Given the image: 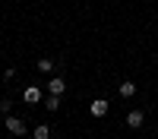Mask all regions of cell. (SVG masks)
Here are the masks:
<instances>
[{
  "label": "cell",
  "instance_id": "cell-6",
  "mask_svg": "<svg viewBox=\"0 0 158 139\" xmlns=\"http://www.w3.org/2000/svg\"><path fill=\"white\" fill-rule=\"evenodd\" d=\"M117 92H120V98H133V95H136V82L127 79V82H120V88H117Z\"/></svg>",
  "mask_w": 158,
  "mask_h": 139
},
{
  "label": "cell",
  "instance_id": "cell-4",
  "mask_svg": "<svg viewBox=\"0 0 158 139\" xmlns=\"http://www.w3.org/2000/svg\"><path fill=\"white\" fill-rule=\"evenodd\" d=\"M22 101H25V104H38V101H41V88H38V85H29V88L22 92Z\"/></svg>",
  "mask_w": 158,
  "mask_h": 139
},
{
  "label": "cell",
  "instance_id": "cell-8",
  "mask_svg": "<svg viewBox=\"0 0 158 139\" xmlns=\"http://www.w3.org/2000/svg\"><path fill=\"white\" fill-rule=\"evenodd\" d=\"M60 108V95H48L44 98V111H57Z\"/></svg>",
  "mask_w": 158,
  "mask_h": 139
},
{
  "label": "cell",
  "instance_id": "cell-7",
  "mask_svg": "<svg viewBox=\"0 0 158 139\" xmlns=\"http://www.w3.org/2000/svg\"><path fill=\"white\" fill-rule=\"evenodd\" d=\"M32 139H51V126L48 123H38L35 130H32Z\"/></svg>",
  "mask_w": 158,
  "mask_h": 139
},
{
  "label": "cell",
  "instance_id": "cell-9",
  "mask_svg": "<svg viewBox=\"0 0 158 139\" xmlns=\"http://www.w3.org/2000/svg\"><path fill=\"white\" fill-rule=\"evenodd\" d=\"M38 70H41V73H51V70H54V60H51V57H41V60H38Z\"/></svg>",
  "mask_w": 158,
  "mask_h": 139
},
{
  "label": "cell",
  "instance_id": "cell-2",
  "mask_svg": "<svg viewBox=\"0 0 158 139\" xmlns=\"http://www.w3.org/2000/svg\"><path fill=\"white\" fill-rule=\"evenodd\" d=\"M108 101H104V98H95V101H92V104H89V114H92V117H104V114H108Z\"/></svg>",
  "mask_w": 158,
  "mask_h": 139
},
{
  "label": "cell",
  "instance_id": "cell-1",
  "mask_svg": "<svg viewBox=\"0 0 158 139\" xmlns=\"http://www.w3.org/2000/svg\"><path fill=\"white\" fill-rule=\"evenodd\" d=\"M6 133H13V136H25V120L22 117H13V114H6Z\"/></svg>",
  "mask_w": 158,
  "mask_h": 139
},
{
  "label": "cell",
  "instance_id": "cell-3",
  "mask_svg": "<svg viewBox=\"0 0 158 139\" xmlns=\"http://www.w3.org/2000/svg\"><path fill=\"white\" fill-rule=\"evenodd\" d=\"M142 120H146V114H142L139 108H133V111L127 114V126H130V130H139V126H142Z\"/></svg>",
  "mask_w": 158,
  "mask_h": 139
},
{
  "label": "cell",
  "instance_id": "cell-10",
  "mask_svg": "<svg viewBox=\"0 0 158 139\" xmlns=\"http://www.w3.org/2000/svg\"><path fill=\"white\" fill-rule=\"evenodd\" d=\"M10 111H13V101H10V98H3V101H0V114H3V117H6Z\"/></svg>",
  "mask_w": 158,
  "mask_h": 139
},
{
  "label": "cell",
  "instance_id": "cell-5",
  "mask_svg": "<svg viewBox=\"0 0 158 139\" xmlns=\"http://www.w3.org/2000/svg\"><path fill=\"white\" fill-rule=\"evenodd\" d=\"M48 92H51V95H63V92H67V82H63L60 76H54V79L48 82Z\"/></svg>",
  "mask_w": 158,
  "mask_h": 139
}]
</instances>
